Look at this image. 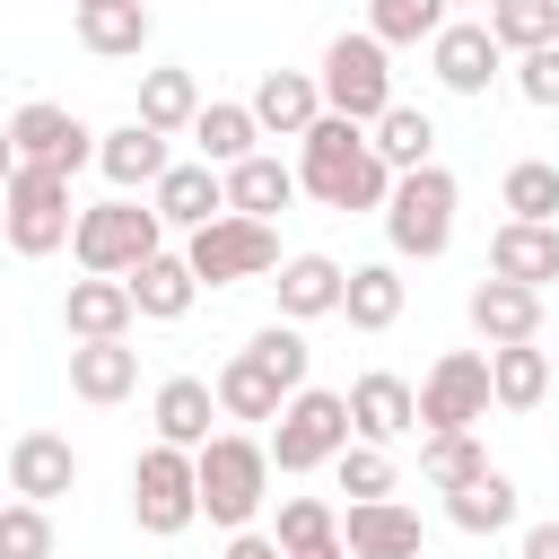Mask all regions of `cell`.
I'll use <instances>...</instances> for the list:
<instances>
[{
    "instance_id": "5bb4252c",
    "label": "cell",
    "mask_w": 559,
    "mask_h": 559,
    "mask_svg": "<svg viewBox=\"0 0 559 559\" xmlns=\"http://www.w3.org/2000/svg\"><path fill=\"white\" fill-rule=\"evenodd\" d=\"M9 498H26V507H52V498H70L79 489V445L70 437H52V428H26L17 445H9Z\"/></svg>"
},
{
    "instance_id": "836d02e7",
    "label": "cell",
    "mask_w": 559,
    "mask_h": 559,
    "mask_svg": "<svg viewBox=\"0 0 559 559\" xmlns=\"http://www.w3.org/2000/svg\"><path fill=\"white\" fill-rule=\"evenodd\" d=\"M480 26H489V44L515 61V52L559 44V0H489V9H480Z\"/></svg>"
},
{
    "instance_id": "52a82bcc",
    "label": "cell",
    "mask_w": 559,
    "mask_h": 559,
    "mask_svg": "<svg viewBox=\"0 0 559 559\" xmlns=\"http://www.w3.org/2000/svg\"><path fill=\"white\" fill-rule=\"evenodd\" d=\"M341 445H349V402L323 393V384H297L280 402V419H271V437H262L271 472H323Z\"/></svg>"
},
{
    "instance_id": "f5cc1de1",
    "label": "cell",
    "mask_w": 559,
    "mask_h": 559,
    "mask_svg": "<svg viewBox=\"0 0 559 559\" xmlns=\"http://www.w3.org/2000/svg\"><path fill=\"white\" fill-rule=\"evenodd\" d=\"M140 9H148V0H140Z\"/></svg>"
},
{
    "instance_id": "d590c367",
    "label": "cell",
    "mask_w": 559,
    "mask_h": 559,
    "mask_svg": "<svg viewBox=\"0 0 559 559\" xmlns=\"http://www.w3.org/2000/svg\"><path fill=\"white\" fill-rule=\"evenodd\" d=\"M498 201H507V218H524V227H559V166H550V157H515L507 183H498Z\"/></svg>"
},
{
    "instance_id": "c3c4849f",
    "label": "cell",
    "mask_w": 559,
    "mask_h": 559,
    "mask_svg": "<svg viewBox=\"0 0 559 559\" xmlns=\"http://www.w3.org/2000/svg\"><path fill=\"white\" fill-rule=\"evenodd\" d=\"M445 9H454V0H445ZM463 9H489V0H463Z\"/></svg>"
},
{
    "instance_id": "8d00e7d4",
    "label": "cell",
    "mask_w": 559,
    "mask_h": 559,
    "mask_svg": "<svg viewBox=\"0 0 559 559\" xmlns=\"http://www.w3.org/2000/svg\"><path fill=\"white\" fill-rule=\"evenodd\" d=\"M472 472H489V445L472 428H445V437H419V480L428 489H463Z\"/></svg>"
},
{
    "instance_id": "7a4b0ae2",
    "label": "cell",
    "mask_w": 559,
    "mask_h": 559,
    "mask_svg": "<svg viewBox=\"0 0 559 559\" xmlns=\"http://www.w3.org/2000/svg\"><path fill=\"white\" fill-rule=\"evenodd\" d=\"M192 498H201V515H210L218 533H245V524L262 515V498H271V454H262V437L218 428V437L192 454Z\"/></svg>"
},
{
    "instance_id": "bcb514c9",
    "label": "cell",
    "mask_w": 559,
    "mask_h": 559,
    "mask_svg": "<svg viewBox=\"0 0 559 559\" xmlns=\"http://www.w3.org/2000/svg\"><path fill=\"white\" fill-rule=\"evenodd\" d=\"M9 175H17V148H9V122H0V192H9Z\"/></svg>"
},
{
    "instance_id": "6da1fadb",
    "label": "cell",
    "mask_w": 559,
    "mask_h": 559,
    "mask_svg": "<svg viewBox=\"0 0 559 559\" xmlns=\"http://www.w3.org/2000/svg\"><path fill=\"white\" fill-rule=\"evenodd\" d=\"M297 192H314L323 210H384L393 166L367 148V131H358V122L323 114V122L297 140Z\"/></svg>"
},
{
    "instance_id": "ac0fdd59",
    "label": "cell",
    "mask_w": 559,
    "mask_h": 559,
    "mask_svg": "<svg viewBox=\"0 0 559 559\" xmlns=\"http://www.w3.org/2000/svg\"><path fill=\"white\" fill-rule=\"evenodd\" d=\"M166 166H175L166 131H148V122H114V131H96V175H105L114 192H148Z\"/></svg>"
},
{
    "instance_id": "f546056e",
    "label": "cell",
    "mask_w": 559,
    "mask_h": 559,
    "mask_svg": "<svg viewBox=\"0 0 559 559\" xmlns=\"http://www.w3.org/2000/svg\"><path fill=\"white\" fill-rule=\"evenodd\" d=\"M297 201V166H280L271 148H253L245 166H227V210L236 218H280Z\"/></svg>"
},
{
    "instance_id": "7402d4cb",
    "label": "cell",
    "mask_w": 559,
    "mask_h": 559,
    "mask_svg": "<svg viewBox=\"0 0 559 559\" xmlns=\"http://www.w3.org/2000/svg\"><path fill=\"white\" fill-rule=\"evenodd\" d=\"M463 314H472V332H480L489 349H507V341H542V288H515V280H480Z\"/></svg>"
},
{
    "instance_id": "ee69618b",
    "label": "cell",
    "mask_w": 559,
    "mask_h": 559,
    "mask_svg": "<svg viewBox=\"0 0 559 559\" xmlns=\"http://www.w3.org/2000/svg\"><path fill=\"white\" fill-rule=\"evenodd\" d=\"M227 559H280V542H271V533H253V524H245V533H227Z\"/></svg>"
},
{
    "instance_id": "44dd1931",
    "label": "cell",
    "mask_w": 559,
    "mask_h": 559,
    "mask_svg": "<svg viewBox=\"0 0 559 559\" xmlns=\"http://www.w3.org/2000/svg\"><path fill=\"white\" fill-rule=\"evenodd\" d=\"M70 393L96 402V411L131 402L140 393V349L131 341H70Z\"/></svg>"
},
{
    "instance_id": "681fc988",
    "label": "cell",
    "mask_w": 559,
    "mask_h": 559,
    "mask_svg": "<svg viewBox=\"0 0 559 559\" xmlns=\"http://www.w3.org/2000/svg\"><path fill=\"white\" fill-rule=\"evenodd\" d=\"M79 9H105V0H79Z\"/></svg>"
},
{
    "instance_id": "f6af8a7d",
    "label": "cell",
    "mask_w": 559,
    "mask_h": 559,
    "mask_svg": "<svg viewBox=\"0 0 559 559\" xmlns=\"http://www.w3.org/2000/svg\"><path fill=\"white\" fill-rule=\"evenodd\" d=\"M524 559H559V515L550 524H524Z\"/></svg>"
},
{
    "instance_id": "7dc6e473",
    "label": "cell",
    "mask_w": 559,
    "mask_h": 559,
    "mask_svg": "<svg viewBox=\"0 0 559 559\" xmlns=\"http://www.w3.org/2000/svg\"><path fill=\"white\" fill-rule=\"evenodd\" d=\"M306 559H349V550H306Z\"/></svg>"
},
{
    "instance_id": "d6986e66",
    "label": "cell",
    "mask_w": 559,
    "mask_h": 559,
    "mask_svg": "<svg viewBox=\"0 0 559 559\" xmlns=\"http://www.w3.org/2000/svg\"><path fill=\"white\" fill-rule=\"evenodd\" d=\"M148 419H157V445H183V454H201L218 428V393H210V376H166L157 393H148Z\"/></svg>"
},
{
    "instance_id": "b9f144b4",
    "label": "cell",
    "mask_w": 559,
    "mask_h": 559,
    "mask_svg": "<svg viewBox=\"0 0 559 559\" xmlns=\"http://www.w3.org/2000/svg\"><path fill=\"white\" fill-rule=\"evenodd\" d=\"M0 559H52V507L9 498L0 507Z\"/></svg>"
},
{
    "instance_id": "ab89813d",
    "label": "cell",
    "mask_w": 559,
    "mask_h": 559,
    "mask_svg": "<svg viewBox=\"0 0 559 559\" xmlns=\"http://www.w3.org/2000/svg\"><path fill=\"white\" fill-rule=\"evenodd\" d=\"M332 472H341V489H349V507H367V498H393L402 489V472H393V445H341L332 454Z\"/></svg>"
},
{
    "instance_id": "e575fe53",
    "label": "cell",
    "mask_w": 559,
    "mask_h": 559,
    "mask_svg": "<svg viewBox=\"0 0 559 559\" xmlns=\"http://www.w3.org/2000/svg\"><path fill=\"white\" fill-rule=\"evenodd\" d=\"M210 393H218V419H280V402H288V393H280V384H271V376L245 358V349H236V358L210 376Z\"/></svg>"
},
{
    "instance_id": "cb8c5ba5",
    "label": "cell",
    "mask_w": 559,
    "mask_h": 559,
    "mask_svg": "<svg viewBox=\"0 0 559 559\" xmlns=\"http://www.w3.org/2000/svg\"><path fill=\"white\" fill-rule=\"evenodd\" d=\"M122 288H131V314H140V323H183V314H192V297H201V280H192V262H183V253H148Z\"/></svg>"
},
{
    "instance_id": "5b68a950",
    "label": "cell",
    "mask_w": 559,
    "mask_h": 559,
    "mask_svg": "<svg viewBox=\"0 0 559 559\" xmlns=\"http://www.w3.org/2000/svg\"><path fill=\"white\" fill-rule=\"evenodd\" d=\"M314 87H323V114H341V122H358V131H367V122L393 105V52H384L367 26H341V35L323 44Z\"/></svg>"
},
{
    "instance_id": "74e56055",
    "label": "cell",
    "mask_w": 559,
    "mask_h": 559,
    "mask_svg": "<svg viewBox=\"0 0 559 559\" xmlns=\"http://www.w3.org/2000/svg\"><path fill=\"white\" fill-rule=\"evenodd\" d=\"M280 559H306V550H341V515L323 498H280V524H271Z\"/></svg>"
},
{
    "instance_id": "603a6c76",
    "label": "cell",
    "mask_w": 559,
    "mask_h": 559,
    "mask_svg": "<svg viewBox=\"0 0 559 559\" xmlns=\"http://www.w3.org/2000/svg\"><path fill=\"white\" fill-rule=\"evenodd\" d=\"M515 515H524V489H515V480H507L498 463H489V472H472L463 489H445V524H454V533H472V542L507 533Z\"/></svg>"
},
{
    "instance_id": "f35d334b",
    "label": "cell",
    "mask_w": 559,
    "mask_h": 559,
    "mask_svg": "<svg viewBox=\"0 0 559 559\" xmlns=\"http://www.w3.org/2000/svg\"><path fill=\"white\" fill-rule=\"evenodd\" d=\"M245 358H253L280 393H297V384H306V367H314V349H306V332H297V323H262V332L245 341Z\"/></svg>"
},
{
    "instance_id": "816d5d0a",
    "label": "cell",
    "mask_w": 559,
    "mask_h": 559,
    "mask_svg": "<svg viewBox=\"0 0 559 559\" xmlns=\"http://www.w3.org/2000/svg\"><path fill=\"white\" fill-rule=\"evenodd\" d=\"M0 507H9V480H0Z\"/></svg>"
},
{
    "instance_id": "4fadbf2b",
    "label": "cell",
    "mask_w": 559,
    "mask_h": 559,
    "mask_svg": "<svg viewBox=\"0 0 559 559\" xmlns=\"http://www.w3.org/2000/svg\"><path fill=\"white\" fill-rule=\"evenodd\" d=\"M349 437L358 445H402L411 428H419V402H411V376H393V367H367L349 393Z\"/></svg>"
},
{
    "instance_id": "1f68e13d",
    "label": "cell",
    "mask_w": 559,
    "mask_h": 559,
    "mask_svg": "<svg viewBox=\"0 0 559 559\" xmlns=\"http://www.w3.org/2000/svg\"><path fill=\"white\" fill-rule=\"evenodd\" d=\"M79 44H87L96 61H140V52H148V9H140V0L79 9Z\"/></svg>"
},
{
    "instance_id": "9a60e30c",
    "label": "cell",
    "mask_w": 559,
    "mask_h": 559,
    "mask_svg": "<svg viewBox=\"0 0 559 559\" xmlns=\"http://www.w3.org/2000/svg\"><path fill=\"white\" fill-rule=\"evenodd\" d=\"M245 114H253L262 140H306L323 122V87H314V70H262L253 96H245Z\"/></svg>"
},
{
    "instance_id": "8fae6325",
    "label": "cell",
    "mask_w": 559,
    "mask_h": 559,
    "mask_svg": "<svg viewBox=\"0 0 559 559\" xmlns=\"http://www.w3.org/2000/svg\"><path fill=\"white\" fill-rule=\"evenodd\" d=\"M9 148H17V166H52V175L96 166V131H87L70 105H52V96H35V105L9 114Z\"/></svg>"
},
{
    "instance_id": "30bf717a",
    "label": "cell",
    "mask_w": 559,
    "mask_h": 559,
    "mask_svg": "<svg viewBox=\"0 0 559 559\" xmlns=\"http://www.w3.org/2000/svg\"><path fill=\"white\" fill-rule=\"evenodd\" d=\"M411 402H419V437L480 428V419H489V349H445V358L411 384Z\"/></svg>"
},
{
    "instance_id": "7c38bea8",
    "label": "cell",
    "mask_w": 559,
    "mask_h": 559,
    "mask_svg": "<svg viewBox=\"0 0 559 559\" xmlns=\"http://www.w3.org/2000/svg\"><path fill=\"white\" fill-rule=\"evenodd\" d=\"M428 70H437V87H445V96H489V79L507 70V52L489 44V26H480V17H445V26L428 35Z\"/></svg>"
},
{
    "instance_id": "484cf974",
    "label": "cell",
    "mask_w": 559,
    "mask_h": 559,
    "mask_svg": "<svg viewBox=\"0 0 559 559\" xmlns=\"http://www.w3.org/2000/svg\"><path fill=\"white\" fill-rule=\"evenodd\" d=\"M489 280L550 288V280H559V227H524V218H507V227L489 236Z\"/></svg>"
},
{
    "instance_id": "d6a6232c",
    "label": "cell",
    "mask_w": 559,
    "mask_h": 559,
    "mask_svg": "<svg viewBox=\"0 0 559 559\" xmlns=\"http://www.w3.org/2000/svg\"><path fill=\"white\" fill-rule=\"evenodd\" d=\"M192 114H201V79L192 70H175V61L166 70H140V114L131 122H148V131L175 140V131H192Z\"/></svg>"
},
{
    "instance_id": "8992f818",
    "label": "cell",
    "mask_w": 559,
    "mask_h": 559,
    "mask_svg": "<svg viewBox=\"0 0 559 559\" xmlns=\"http://www.w3.org/2000/svg\"><path fill=\"white\" fill-rule=\"evenodd\" d=\"M0 218H9V253H17V262L61 253V245H70V227H79L70 175H52V166H17V175H9V192H0Z\"/></svg>"
},
{
    "instance_id": "2e32d148",
    "label": "cell",
    "mask_w": 559,
    "mask_h": 559,
    "mask_svg": "<svg viewBox=\"0 0 559 559\" xmlns=\"http://www.w3.org/2000/svg\"><path fill=\"white\" fill-rule=\"evenodd\" d=\"M148 210H157V227H210V218H227V175L218 166H201V157H175L157 183H148Z\"/></svg>"
},
{
    "instance_id": "ba28073f",
    "label": "cell",
    "mask_w": 559,
    "mask_h": 559,
    "mask_svg": "<svg viewBox=\"0 0 559 559\" xmlns=\"http://www.w3.org/2000/svg\"><path fill=\"white\" fill-rule=\"evenodd\" d=\"M183 262H192V280L201 288H245V280H271L280 271V227L271 218H210V227H192V245H183Z\"/></svg>"
},
{
    "instance_id": "4316f807",
    "label": "cell",
    "mask_w": 559,
    "mask_h": 559,
    "mask_svg": "<svg viewBox=\"0 0 559 559\" xmlns=\"http://www.w3.org/2000/svg\"><path fill=\"white\" fill-rule=\"evenodd\" d=\"M402 306H411V288H402L393 262H349V280H341V314H349V332H393Z\"/></svg>"
},
{
    "instance_id": "277c9868",
    "label": "cell",
    "mask_w": 559,
    "mask_h": 559,
    "mask_svg": "<svg viewBox=\"0 0 559 559\" xmlns=\"http://www.w3.org/2000/svg\"><path fill=\"white\" fill-rule=\"evenodd\" d=\"M70 253H79V271H87V280H131L148 253H166V227H157V210H148V201L114 192V201H87V210H79Z\"/></svg>"
},
{
    "instance_id": "f907efd6",
    "label": "cell",
    "mask_w": 559,
    "mask_h": 559,
    "mask_svg": "<svg viewBox=\"0 0 559 559\" xmlns=\"http://www.w3.org/2000/svg\"><path fill=\"white\" fill-rule=\"evenodd\" d=\"M0 245H9V218H0Z\"/></svg>"
},
{
    "instance_id": "e0dca14e",
    "label": "cell",
    "mask_w": 559,
    "mask_h": 559,
    "mask_svg": "<svg viewBox=\"0 0 559 559\" xmlns=\"http://www.w3.org/2000/svg\"><path fill=\"white\" fill-rule=\"evenodd\" d=\"M341 262L332 253H280V271H271V288H280V323H323V314H341Z\"/></svg>"
},
{
    "instance_id": "d4e9b609",
    "label": "cell",
    "mask_w": 559,
    "mask_h": 559,
    "mask_svg": "<svg viewBox=\"0 0 559 559\" xmlns=\"http://www.w3.org/2000/svg\"><path fill=\"white\" fill-rule=\"evenodd\" d=\"M131 288L122 280H70V297H61V332L70 341H131Z\"/></svg>"
},
{
    "instance_id": "f1b7e54d",
    "label": "cell",
    "mask_w": 559,
    "mask_h": 559,
    "mask_svg": "<svg viewBox=\"0 0 559 559\" xmlns=\"http://www.w3.org/2000/svg\"><path fill=\"white\" fill-rule=\"evenodd\" d=\"M367 148H376L393 175H411V166H437V122H428L419 105H402V96H393V105L367 122Z\"/></svg>"
},
{
    "instance_id": "83f0119b",
    "label": "cell",
    "mask_w": 559,
    "mask_h": 559,
    "mask_svg": "<svg viewBox=\"0 0 559 559\" xmlns=\"http://www.w3.org/2000/svg\"><path fill=\"white\" fill-rule=\"evenodd\" d=\"M542 402H550V349L542 341L489 349V411H542Z\"/></svg>"
},
{
    "instance_id": "60d3db41",
    "label": "cell",
    "mask_w": 559,
    "mask_h": 559,
    "mask_svg": "<svg viewBox=\"0 0 559 559\" xmlns=\"http://www.w3.org/2000/svg\"><path fill=\"white\" fill-rule=\"evenodd\" d=\"M445 26V0H367V35L393 52V44H428Z\"/></svg>"
},
{
    "instance_id": "7bdbcfd3",
    "label": "cell",
    "mask_w": 559,
    "mask_h": 559,
    "mask_svg": "<svg viewBox=\"0 0 559 559\" xmlns=\"http://www.w3.org/2000/svg\"><path fill=\"white\" fill-rule=\"evenodd\" d=\"M515 96H524V105H542V114H559V44L515 52Z\"/></svg>"
},
{
    "instance_id": "9c48e42d",
    "label": "cell",
    "mask_w": 559,
    "mask_h": 559,
    "mask_svg": "<svg viewBox=\"0 0 559 559\" xmlns=\"http://www.w3.org/2000/svg\"><path fill=\"white\" fill-rule=\"evenodd\" d=\"M131 524L148 542H175L201 524V498H192V454L183 445H140L131 463Z\"/></svg>"
},
{
    "instance_id": "3957f363",
    "label": "cell",
    "mask_w": 559,
    "mask_h": 559,
    "mask_svg": "<svg viewBox=\"0 0 559 559\" xmlns=\"http://www.w3.org/2000/svg\"><path fill=\"white\" fill-rule=\"evenodd\" d=\"M454 210H463V183L445 175V166H411V175H393V192H384V245H393V262H437L445 245H454Z\"/></svg>"
},
{
    "instance_id": "4dcf8cb0",
    "label": "cell",
    "mask_w": 559,
    "mask_h": 559,
    "mask_svg": "<svg viewBox=\"0 0 559 559\" xmlns=\"http://www.w3.org/2000/svg\"><path fill=\"white\" fill-rule=\"evenodd\" d=\"M192 148H201V166H245L253 148H262V131H253V114L245 105H227V96H210L201 114H192Z\"/></svg>"
},
{
    "instance_id": "ffe728a7",
    "label": "cell",
    "mask_w": 559,
    "mask_h": 559,
    "mask_svg": "<svg viewBox=\"0 0 559 559\" xmlns=\"http://www.w3.org/2000/svg\"><path fill=\"white\" fill-rule=\"evenodd\" d=\"M419 515L402 507V498H367V507H349L341 515V550L349 559H419Z\"/></svg>"
}]
</instances>
